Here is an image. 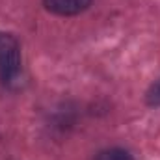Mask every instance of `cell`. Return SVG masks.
<instances>
[{
  "instance_id": "6da1fadb",
  "label": "cell",
  "mask_w": 160,
  "mask_h": 160,
  "mask_svg": "<svg viewBox=\"0 0 160 160\" xmlns=\"http://www.w3.org/2000/svg\"><path fill=\"white\" fill-rule=\"evenodd\" d=\"M21 45L11 34L0 32V82L8 88L21 77Z\"/></svg>"
},
{
  "instance_id": "7a4b0ae2",
  "label": "cell",
  "mask_w": 160,
  "mask_h": 160,
  "mask_svg": "<svg viewBox=\"0 0 160 160\" xmlns=\"http://www.w3.org/2000/svg\"><path fill=\"white\" fill-rule=\"evenodd\" d=\"M93 0H43L45 8L54 13V15H62V17H71V15H78L82 11H86L91 6Z\"/></svg>"
},
{
  "instance_id": "3957f363",
  "label": "cell",
  "mask_w": 160,
  "mask_h": 160,
  "mask_svg": "<svg viewBox=\"0 0 160 160\" xmlns=\"http://www.w3.org/2000/svg\"><path fill=\"white\" fill-rule=\"evenodd\" d=\"M95 160H132L130 153L125 151V149H119V147H112V149H104L101 151Z\"/></svg>"
},
{
  "instance_id": "277c9868",
  "label": "cell",
  "mask_w": 160,
  "mask_h": 160,
  "mask_svg": "<svg viewBox=\"0 0 160 160\" xmlns=\"http://www.w3.org/2000/svg\"><path fill=\"white\" fill-rule=\"evenodd\" d=\"M145 101H147L149 106H160V78L147 89Z\"/></svg>"
}]
</instances>
